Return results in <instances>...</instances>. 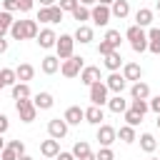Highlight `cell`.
<instances>
[{
  "mask_svg": "<svg viewBox=\"0 0 160 160\" xmlns=\"http://www.w3.org/2000/svg\"><path fill=\"white\" fill-rule=\"evenodd\" d=\"M125 38L130 40V48H132L135 52H145V50H148V35H145V28H140V25H130V28L125 30Z\"/></svg>",
  "mask_w": 160,
  "mask_h": 160,
  "instance_id": "cell-1",
  "label": "cell"
},
{
  "mask_svg": "<svg viewBox=\"0 0 160 160\" xmlns=\"http://www.w3.org/2000/svg\"><path fill=\"white\" fill-rule=\"evenodd\" d=\"M82 68H85L82 65V58H78V55H70L68 60H60V72L65 78H78Z\"/></svg>",
  "mask_w": 160,
  "mask_h": 160,
  "instance_id": "cell-2",
  "label": "cell"
},
{
  "mask_svg": "<svg viewBox=\"0 0 160 160\" xmlns=\"http://www.w3.org/2000/svg\"><path fill=\"white\" fill-rule=\"evenodd\" d=\"M72 50H75V38L72 35H60L55 40V52H58L60 60H68L72 55Z\"/></svg>",
  "mask_w": 160,
  "mask_h": 160,
  "instance_id": "cell-3",
  "label": "cell"
},
{
  "mask_svg": "<svg viewBox=\"0 0 160 160\" xmlns=\"http://www.w3.org/2000/svg\"><path fill=\"white\" fill-rule=\"evenodd\" d=\"M108 95H110V90H108V85L102 82V80H98V82H92L90 85V102L92 105H108Z\"/></svg>",
  "mask_w": 160,
  "mask_h": 160,
  "instance_id": "cell-4",
  "label": "cell"
},
{
  "mask_svg": "<svg viewBox=\"0 0 160 160\" xmlns=\"http://www.w3.org/2000/svg\"><path fill=\"white\" fill-rule=\"evenodd\" d=\"M15 108H18V115H20L22 122H32V120L38 118V108L32 105L30 98H25V100H15Z\"/></svg>",
  "mask_w": 160,
  "mask_h": 160,
  "instance_id": "cell-5",
  "label": "cell"
},
{
  "mask_svg": "<svg viewBox=\"0 0 160 160\" xmlns=\"http://www.w3.org/2000/svg\"><path fill=\"white\" fill-rule=\"evenodd\" d=\"M62 15H65V12H62L58 5H50V8H40L35 20H40V22H50V25H52V22H60Z\"/></svg>",
  "mask_w": 160,
  "mask_h": 160,
  "instance_id": "cell-6",
  "label": "cell"
},
{
  "mask_svg": "<svg viewBox=\"0 0 160 160\" xmlns=\"http://www.w3.org/2000/svg\"><path fill=\"white\" fill-rule=\"evenodd\" d=\"M110 18H112V15H110V8H108V5L95 2V8L90 10V20H92L98 28H105V25L110 22Z\"/></svg>",
  "mask_w": 160,
  "mask_h": 160,
  "instance_id": "cell-7",
  "label": "cell"
},
{
  "mask_svg": "<svg viewBox=\"0 0 160 160\" xmlns=\"http://www.w3.org/2000/svg\"><path fill=\"white\" fill-rule=\"evenodd\" d=\"M115 140H118V130H115L112 125L100 122V125H98V142H100L102 148H110Z\"/></svg>",
  "mask_w": 160,
  "mask_h": 160,
  "instance_id": "cell-8",
  "label": "cell"
},
{
  "mask_svg": "<svg viewBox=\"0 0 160 160\" xmlns=\"http://www.w3.org/2000/svg\"><path fill=\"white\" fill-rule=\"evenodd\" d=\"M68 122L62 120V118H52L50 122H48V135L50 138H55V140H62L65 135H68Z\"/></svg>",
  "mask_w": 160,
  "mask_h": 160,
  "instance_id": "cell-9",
  "label": "cell"
},
{
  "mask_svg": "<svg viewBox=\"0 0 160 160\" xmlns=\"http://www.w3.org/2000/svg\"><path fill=\"white\" fill-rule=\"evenodd\" d=\"M105 85H108V90H110V92L120 95V92L128 88V80L122 78V72H110V75L105 78Z\"/></svg>",
  "mask_w": 160,
  "mask_h": 160,
  "instance_id": "cell-10",
  "label": "cell"
},
{
  "mask_svg": "<svg viewBox=\"0 0 160 160\" xmlns=\"http://www.w3.org/2000/svg\"><path fill=\"white\" fill-rule=\"evenodd\" d=\"M98 80H102V78H100V68H98V65H85V68L80 70V82H82V85H88V88H90V85H92V82H98Z\"/></svg>",
  "mask_w": 160,
  "mask_h": 160,
  "instance_id": "cell-11",
  "label": "cell"
},
{
  "mask_svg": "<svg viewBox=\"0 0 160 160\" xmlns=\"http://www.w3.org/2000/svg\"><path fill=\"white\" fill-rule=\"evenodd\" d=\"M38 45L42 48V50H50V48H55V40H58V35H55V30L52 28H45V30H40L38 32Z\"/></svg>",
  "mask_w": 160,
  "mask_h": 160,
  "instance_id": "cell-12",
  "label": "cell"
},
{
  "mask_svg": "<svg viewBox=\"0 0 160 160\" xmlns=\"http://www.w3.org/2000/svg\"><path fill=\"white\" fill-rule=\"evenodd\" d=\"M62 120H65L68 125H80V122L85 120V110H82L80 105H70V108L65 110V115H62Z\"/></svg>",
  "mask_w": 160,
  "mask_h": 160,
  "instance_id": "cell-13",
  "label": "cell"
},
{
  "mask_svg": "<svg viewBox=\"0 0 160 160\" xmlns=\"http://www.w3.org/2000/svg\"><path fill=\"white\" fill-rule=\"evenodd\" d=\"M110 15L118 18V20H125V18L130 15V2H128V0H112V5H110Z\"/></svg>",
  "mask_w": 160,
  "mask_h": 160,
  "instance_id": "cell-14",
  "label": "cell"
},
{
  "mask_svg": "<svg viewBox=\"0 0 160 160\" xmlns=\"http://www.w3.org/2000/svg\"><path fill=\"white\" fill-rule=\"evenodd\" d=\"M102 58H105L102 62H105V68H108L110 72H118V70L122 68V55H120V50H110V52L102 55Z\"/></svg>",
  "mask_w": 160,
  "mask_h": 160,
  "instance_id": "cell-15",
  "label": "cell"
},
{
  "mask_svg": "<svg viewBox=\"0 0 160 160\" xmlns=\"http://www.w3.org/2000/svg\"><path fill=\"white\" fill-rule=\"evenodd\" d=\"M122 78L138 82V80L142 78V68H140L138 62H122Z\"/></svg>",
  "mask_w": 160,
  "mask_h": 160,
  "instance_id": "cell-16",
  "label": "cell"
},
{
  "mask_svg": "<svg viewBox=\"0 0 160 160\" xmlns=\"http://www.w3.org/2000/svg\"><path fill=\"white\" fill-rule=\"evenodd\" d=\"M130 98H132V100H148V98H150V85L142 82V80L132 82V88H130Z\"/></svg>",
  "mask_w": 160,
  "mask_h": 160,
  "instance_id": "cell-17",
  "label": "cell"
},
{
  "mask_svg": "<svg viewBox=\"0 0 160 160\" xmlns=\"http://www.w3.org/2000/svg\"><path fill=\"white\" fill-rule=\"evenodd\" d=\"M102 120H105V112H102L100 105H90V108H85V122H90V125H100Z\"/></svg>",
  "mask_w": 160,
  "mask_h": 160,
  "instance_id": "cell-18",
  "label": "cell"
},
{
  "mask_svg": "<svg viewBox=\"0 0 160 160\" xmlns=\"http://www.w3.org/2000/svg\"><path fill=\"white\" fill-rule=\"evenodd\" d=\"M40 152H42L48 160H52V158L60 152V140H55V138H50V140H42V142H40Z\"/></svg>",
  "mask_w": 160,
  "mask_h": 160,
  "instance_id": "cell-19",
  "label": "cell"
},
{
  "mask_svg": "<svg viewBox=\"0 0 160 160\" xmlns=\"http://www.w3.org/2000/svg\"><path fill=\"white\" fill-rule=\"evenodd\" d=\"M40 68H42L45 75H55V72L60 70V58H58V55H45L42 62H40Z\"/></svg>",
  "mask_w": 160,
  "mask_h": 160,
  "instance_id": "cell-20",
  "label": "cell"
},
{
  "mask_svg": "<svg viewBox=\"0 0 160 160\" xmlns=\"http://www.w3.org/2000/svg\"><path fill=\"white\" fill-rule=\"evenodd\" d=\"M32 105H35L38 110H50V108L55 105V98H52L50 92H45V90H42V92H38V95L32 98Z\"/></svg>",
  "mask_w": 160,
  "mask_h": 160,
  "instance_id": "cell-21",
  "label": "cell"
},
{
  "mask_svg": "<svg viewBox=\"0 0 160 160\" xmlns=\"http://www.w3.org/2000/svg\"><path fill=\"white\" fill-rule=\"evenodd\" d=\"M75 42H82V45H88V42H92V38H95V32H92V28L90 25H78V30H75Z\"/></svg>",
  "mask_w": 160,
  "mask_h": 160,
  "instance_id": "cell-22",
  "label": "cell"
},
{
  "mask_svg": "<svg viewBox=\"0 0 160 160\" xmlns=\"http://www.w3.org/2000/svg\"><path fill=\"white\" fill-rule=\"evenodd\" d=\"M15 75H18V80H20V82H28V80H32V78H35V68H32L30 62H20V65L15 68Z\"/></svg>",
  "mask_w": 160,
  "mask_h": 160,
  "instance_id": "cell-23",
  "label": "cell"
},
{
  "mask_svg": "<svg viewBox=\"0 0 160 160\" xmlns=\"http://www.w3.org/2000/svg\"><path fill=\"white\" fill-rule=\"evenodd\" d=\"M108 108H110V112H125L128 110V100L122 98V92L112 95V98H108Z\"/></svg>",
  "mask_w": 160,
  "mask_h": 160,
  "instance_id": "cell-24",
  "label": "cell"
},
{
  "mask_svg": "<svg viewBox=\"0 0 160 160\" xmlns=\"http://www.w3.org/2000/svg\"><path fill=\"white\" fill-rule=\"evenodd\" d=\"M150 22H152V10H150V8H140V10L135 12V25L148 28Z\"/></svg>",
  "mask_w": 160,
  "mask_h": 160,
  "instance_id": "cell-25",
  "label": "cell"
},
{
  "mask_svg": "<svg viewBox=\"0 0 160 160\" xmlns=\"http://www.w3.org/2000/svg\"><path fill=\"white\" fill-rule=\"evenodd\" d=\"M25 98H30V85L18 80V82L12 85V100H25Z\"/></svg>",
  "mask_w": 160,
  "mask_h": 160,
  "instance_id": "cell-26",
  "label": "cell"
},
{
  "mask_svg": "<svg viewBox=\"0 0 160 160\" xmlns=\"http://www.w3.org/2000/svg\"><path fill=\"white\" fill-rule=\"evenodd\" d=\"M140 148H142L145 152H155V148H158L155 135H152V132H142V135H140Z\"/></svg>",
  "mask_w": 160,
  "mask_h": 160,
  "instance_id": "cell-27",
  "label": "cell"
},
{
  "mask_svg": "<svg viewBox=\"0 0 160 160\" xmlns=\"http://www.w3.org/2000/svg\"><path fill=\"white\" fill-rule=\"evenodd\" d=\"M118 138H120L122 142H128V145L138 140V135H135V128H132V125H122V128L118 130Z\"/></svg>",
  "mask_w": 160,
  "mask_h": 160,
  "instance_id": "cell-28",
  "label": "cell"
},
{
  "mask_svg": "<svg viewBox=\"0 0 160 160\" xmlns=\"http://www.w3.org/2000/svg\"><path fill=\"white\" fill-rule=\"evenodd\" d=\"M10 35H12V40H25V20H12Z\"/></svg>",
  "mask_w": 160,
  "mask_h": 160,
  "instance_id": "cell-29",
  "label": "cell"
},
{
  "mask_svg": "<svg viewBox=\"0 0 160 160\" xmlns=\"http://www.w3.org/2000/svg\"><path fill=\"white\" fill-rule=\"evenodd\" d=\"M0 80H2L5 88H12V85L18 82V75H15L12 68H2V70H0Z\"/></svg>",
  "mask_w": 160,
  "mask_h": 160,
  "instance_id": "cell-30",
  "label": "cell"
},
{
  "mask_svg": "<svg viewBox=\"0 0 160 160\" xmlns=\"http://www.w3.org/2000/svg\"><path fill=\"white\" fill-rule=\"evenodd\" d=\"M122 115H125V125H132V128H138V125L142 122V115H140V112H135L132 108H128Z\"/></svg>",
  "mask_w": 160,
  "mask_h": 160,
  "instance_id": "cell-31",
  "label": "cell"
},
{
  "mask_svg": "<svg viewBox=\"0 0 160 160\" xmlns=\"http://www.w3.org/2000/svg\"><path fill=\"white\" fill-rule=\"evenodd\" d=\"M72 155H75V160H80L82 155H88L90 152V145H88V140H78L75 145H72V150H70Z\"/></svg>",
  "mask_w": 160,
  "mask_h": 160,
  "instance_id": "cell-32",
  "label": "cell"
},
{
  "mask_svg": "<svg viewBox=\"0 0 160 160\" xmlns=\"http://www.w3.org/2000/svg\"><path fill=\"white\" fill-rule=\"evenodd\" d=\"M72 18L78 20V25H85V20H90V10H88L85 5H78V8L72 10Z\"/></svg>",
  "mask_w": 160,
  "mask_h": 160,
  "instance_id": "cell-33",
  "label": "cell"
},
{
  "mask_svg": "<svg viewBox=\"0 0 160 160\" xmlns=\"http://www.w3.org/2000/svg\"><path fill=\"white\" fill-rule=\"evenodd\" d=\"M102 40H108V42H110V45L118 50V48H120V42H122V35H120V30H108Z\"/></svg>",
  "mask_w": 160,
  "mask_h": 160,
  "instance_id": "cell-34",
  "label": "cell"
},
{
  "mask_svg": "<svg viewBox=\"0 0 160 160\" xmlns=\"http://www.w3.org/2000/svg\"><path fill=\"white\" fill-rule=\"evenodd\" d=\"M38 20H25V40H32L38 38Z\"/></svg>",
  "mask_w": 160,
  "mask_h": 160,
  "instance_id": "cell-35",
  "label": "cell"
},
{
  "mask_svg": "<svg viewBox=\"0 0 160 160\" xmlns=\"http://www.w3.org/2000/svg\"><path fill=\"white\" fill-rule=\"evenodd\" d=\"M128 108H132L135 112H140V115H145L148 110H150V105H148V100H130V105Z\"/></svg>",
  "mask_w": 160,
  "mask_h": 160,
  "instance_id": "cell-36",
  "label": "cell"
},
{
  "mask_svg": "<svg viewBox=\"0 0 160 160\" xmlns=\"http://www.w3.org/2000/svg\"><path fill=\"white\" fill-rule=\"evenodd\" d=\"M95 158L98 160H115V152H112V148H100L95 152Z\"/></svg>",
  "mask_w": 160,
  "mask_h": 160,
  "instance_id": "cell-37",
  "label": "cell"
},
{
  "mask_svg": "<svg viewBox=\"0 0 160 160\" xmlns=\"http://www.w3.org/2000/svg\"><path fill=\"white\" fill-rule=\"evenodd\" d=\"M78 5H80L78 0H60V2H58V8H60L62 12H72V10L78 8Z\"/></svg>",
  "mask_w": 160,
  "mask_h": 160,
  "instance_id": "cell-38",
  "label": "cell"
},
{
  "mask_svg": "<svg viewBox=\"0 0 160 160\" xmlns=\"http://www.w3.org/2000/svg\"><path fill=\"white\" fill-rule=\"evenodd\" d=\"M18 158H20V155H18L12 148H8V145L0 150V160H18Z\"/></svg>",
  "mask_w": 160,
  "mask_h": 160,
  "instance_id": "cell-39",
  "label": "cell"
},
{
  "mask_svg": "<svg viewBox=\"0 0 160 160\" xmlns=\"http://www.w3.org/2000/svg\"><path fill=\"white\" fill-rule=\"evenodd\" d=\"M8 148H12L18 155H25V142H22V140H10V142H8Z\"/></svg>",
  "mask_w": 160,
  "mask_h": 160,
  "instance_id": "cell-40",
  "label": "cell"
},
{
  "mask_svg": "<svg viewBox=\"0 0 160 160\" xmlns=\"http://www.w3.org/2000/svg\"><path fill=\"white\" fill-rule=\"evenodd\" d=\"M110 50H115V48H112L108 40H100V45H98V52H100V55H108Z\"/></svg>",
  "mask_w": 160,
  "mask_h": 160,
  "instance_id": "cell-41",
  "label": "cell"
},
{
  "mask_svg": "<svg viewBox=\"0 0 160 160\" xmlns=\"http://www.w3.org/2000/svg\"><path fill=\"white\" fill-rule=\"evenodd\" d=\"M18 10L20 12H30L32 10V0H18Z\"/></svg>",
  "mask_w": 160,
  "mask_h": 160,
  "instance_id": "cell-42",
  "label": "cell"
},
{
  "mask_svg": "<svg viewBox=\"0 0 160 160\" xmlns=\"http://www.w3.org/2000/svg\"><path fill=\"white\" fill-rule=\"evenodd\" d=\"M2 10L15 12V10H18V0H2Z\"/></svg>",
  "mask_w": 160,
  "mask_h": 160,
  "instance_id": "cell-43",
  "label": "cell"
},
{
  "mask_svg": "<svg viewBox=\"0 0 160 160\" xmlns=\"http://www.w3.org/2000/svg\"><path fill=\"white\" fill-rule=\"evenodd\" d=\"M148 105H150V110H152L155 115H160V95H155V98H152Z\"/></svg>",
  "mask_w": 160,
  "mask_h": 160,
  "instance_id": "cell-44",
  "label": "cell"
},
{
  "mask_svg": "<svg viewBox=\"0 0 160 160\" xmlns=\"http://www.w3.org/2000/svg\"><path fill=\"white\" fill-rule=\"evenodd\" d=\"M148 50L155 52V55H160V40H148Z\"/></svg>",
  "mask_w": 160,
  "mask_h": 160,
  "instance_id": "cell-45",
  "label": "cell"
},
{
  "mask_svg": "<svg viewBox=\"0 0 160 160\" xmlns=\"http://www.w3.org/2000/svg\"><path fill=\"white\" fill-rule=\"evenodd\" d=\"M8 128H10V120H8V115H2V112H0V132L5 135V132H8Z\"/></svg>",
  "mask_w": 160,
  "mask_h": 160,
  "instance_id": "cell-46",
  "label": "cell"
},
{
  "mask_svg": "<svg viewBox=\"0 0 160 160\" xmlns=\"http://www.w3.org/2000/svg\"><path fill=\"white\" fill-rule=\"evenodd\" d=\"M52 160H75V155H72V152H65V150H60V152H58Z\"/></svg>",
  "mask_w": 160,
  "mask_h": 160,
  "instance_id": "cell-47",
  "label": "cell"
},
{
  "mask_svg": "<svg viewBox=\"0 0 160 160\" xmlns=\"http://www.w3.org/2000/svg\"><path fill=\"white\" fill-rule=\"evenodd\" d=\"M145 35H148V40H160V30H158V28H150Z\"/></svg>",
  "mask_w": 160,
  "mask_h": 160,
  "instance_id": "cell-48",
  "label": "cell"
},
{
  "mask_svg": "<svg viewBox=\"0 0 160 160\" xmlns=\"http://www.w3.org/2000/svg\"><path fill=\"white\" fill-rule=\"evenodd\" d=\"M2 52H8V40H5V38H0V55H2Z\"/></svg>",
  "mask_w": 160,
  "mask_h": 160,
  "instance_id": "cell-49",
  "label": "cell"
},
{
  "mask_svg": "<svg viewBox=\"0 0 160 160\" xmlns=\"http://www.w3.org/2000/svg\"><path fill=\"white\" fill-rule=\"evenodd\" d=\"M40 2V8H50V5H55V0H38Z\"/></svg>",
  "mask_w": 160,
  "mask_h": 160,
  "instance_id": "cell-50",
  "label": "cell"
},
{
  "mask_svg": "<svg viewBox=\"0 0 160 160\" xmlns=\"http://www.w3.org/2000/svg\"><path fill=\"white\" fill-rule=\"evenodd\" d=\"M8 32H10V28H5V25H2V22H0V38H5V35H8Z\"/></svg>",
  "mask_w": 160,
  "mask_h": 160,
  "instance_id": "cell-51",
  "label": "cell"
},
{
  "mask_svg": "<svg viewBox=\"0 0 160 160\" xmlns=\"http://www.w3.org/2000/svg\"><path fill=\"white\" fill-rule=\"evenodd\" d=\"M78 2H80V5H85V8H90V5H95L98 0H78Z\"/></svg>",
  "mask_w": 160,
  "mask_h": 160,
  "instance_id": "cell-52",
  "label": "cell"
},
{
  "mask_svg": "<svg viewBox=\"0 0 160 160\" xmlns=\"http://www.w3.org/2000/svg\"><path fill=\"white\" fill-rule=\"evenodd\" d=\"M80 160H98V158H95V155H92V152H88V155H82V158H80Z\"/></svg>",
  "mask_w": 160,
  "mask_h": 160,
  "instance_id": "cell-53",
  "label": "cell"
},
{
  "mask_svg": "<svg viewBox=\"0 0 160 160\" xmlns=\"http://www.w3.org/2000/svg\"><path fill=\"white\" fill-rule=\"evenodd\" d=\"M98 2H100V5H108V8L112 5V0H98Z\"/></svg>",
  "mask_w": 160,
  "mask_h": 160,
  "instance_id": "cell-54",
  "label": "cell"
},
{
  "mask_svg": "<svg viewBox=\"0 0 160 160\" xmlns=\"http://www.w3.org/2000/svg\"><path fill=\"white\" fill-rule=\"evenodd\" d=\"M5 148V138H2V132H0V150Z\"/></svg>",
  "mask_w": 160,
  "mask_h": 160,
  "instance_id": "cell-55",
  "label": "cell"
},
{
  "mask_svg": "<svg viewBox=\"0 0 160 160\" xmlns=\"http://www.w3.org/2000/svg\"><path fill=\"white\" fill-rule=\"evenodd\" d=\"M18 160H32V158H30V155H20Z\"/></svg>",
  "mask_w": 160,
  "mask_h": 160,
  "instance_id": "cell-56",
  "label": "cell"
},
{
  "mask_svg": "<svg viewBox=\"0 0 160 160\" xmlns=\"http://www.w3.org/2000/svg\"><path fill=\"white\" fill-rule=\"evenodd\" d=\"M155 122H158V130H160V115H158V120H155Z\"/></svg>",
  "mask_w": 160,
  "mask_h": 160,
  "instance_id": "cell-57",
  "label": "cell"
},
{
  "mask_svg": "<svg viewBox=\"0 0 160 160\" xmlns=\"http://www.w3.org/2000/svg\"><path fill=\"white\" fill-rule=\"evenodd\" d=\"M2 88H5V85H2V80H0V90H2Z\"/></svg>",
  "mask_w": 160,
  "mask_h": 160,
  "instance_id": "cell-58",
  "label": "cell"
},
{
  "mask_svg": "<svg viewBox=\"0 0 160 160\" xmlns=\"http://www.w3.org/2000/svg\"><path fill=\"white\" fill-rule=\"evenodd\" d=\"M158 12H160V0H158Z\"/></svg>",
  "mask_w": 160,
  "mask_h": 160,
  "instance_id": "cell-59",
  "label": "cell"
},
{
  "mask_svg": "<svg viewBox=\"0 0 160 160\" xmlns=\"http://www.w3.org/2000/svg\"><path fill=\"white\" fill-rule=\"evenodd\" d=\"M148 160H160V158H148Z\"/></svg>",
  "mask_w": 160,
  "mask_h": 160,
  "instance_id": "cell-60",
  "label": "cell"
},
{
  "mask_svg": "<svg viewBox=\"0 0 160 160\" xmlns=\"http://www.w3.org/2000/svg\"><path fill=\"white\" fill-rule=\"evenodd\" d=\"M158 95H160V92H158Z\"/></svg>",
  "mask_w": 160,
  "mask_h": 160,
  "instance_id": "cell-61",
  "label": "cell"
}]
</instances>
